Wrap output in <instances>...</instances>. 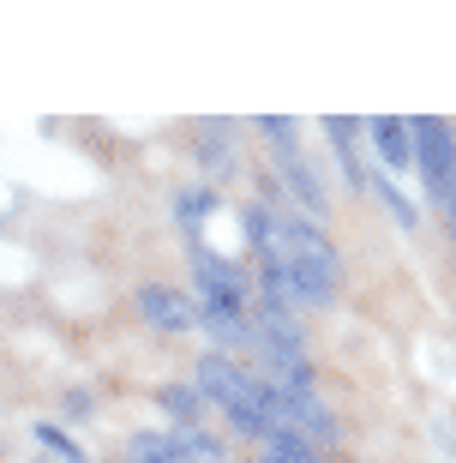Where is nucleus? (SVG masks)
Here are the masks:
<instances>
[{
	"instance_id": "nucleus-2",
	"label": "nucleus",
	"mask_w": 456,
	"mask_h": 463,
	"mask_svg": "<svg viewBox=\"0 0 456 463\" xmlns=\"http://www.w3.org/2000/svg\"><path fill=\"white\" fill-rule=\"evenodd\" d=\"M199 385L210 397H217L222 410H228V421L235 428H247V433H283V421H276V392L271 385H258L247 367H235L228 355H204L199 361Z\"/></svg>"
},
{
	"instance_id": "nucleus-12",
	"label": "nucleus",
	"mask_w": 456,
	"mask_h": 463,
	"mask_svg": "<svg viewBox=\"0 0 456 463\" xmlns=\"http://www.w3.org/2000/svg\"><path fill=\"white\" fill-rule=\"evenodd\" d=\"M444 205H451V223H456V187H451V199H444Z\"/></svg>"
},
{
	"instance_id": "nucleus-11",
	"label": "nucleus",
	"mask_w": 456,
	"mask_h": 463,
	"mask_svg": "<svg viewBox=\"0 0 456 463\" xmlns=\"http://www.w3.org/2000/svg\"><path fill=\"white\" fill-rule=\"evenodd\" d=\"M378 205H390V217H396V223L414 229V205H408V199H403L396 187H390V181H378Z\"/></svg>"
},
{
	"instance_id": "nucleus-3",
	"label": "nucleus",
	"mask_w": 456,
	"mask_h": 463,
	"mask_svg": "<svg viewBox=\"0 0 456 463\" xmlns=\"http://www.w3.org/2000/svg\"><path fill=\"white\" fill-rule=\"evenodd\" d=\"M408 138H414V163L426 169V187H433V199H451L456 187V133H451V120L439 115H421V120H408Z\"/></svg>"
},
{
	"instance_id": "nucleus-1",
	"label": "nucleus",
	"mask_w": 456,
	"mask_h": 463,
	"mask_svg": "<svg viewBox=\"0 0 456 463\" xmlns=\"http://www.w3.org/2000/svg\"><path fill=\"white\" fill-rule=\"evenodd\" d=\"M247 235H253V253L258 265H271L283 277L301 307H324L330 289H337V253L319 229H306L301 217H283L271 205H253L247 211Z\"/></svg>"
},
{
	"instance_id": "nucleus-9",
	"label": "nucleus",
	"mask_w": 456,
	"mask_h": 463,
	"mask_svg": "<svg viewBox=\"0 0 456 463\" xmlns=\"http://www.w3.org/2000/svg\"><path fill=\"white\" fill-rule=\"evenodd\" d=\"M210 217H217V199H210V193H181V223L199 241H204V223H210Z\"/></svg>"
},
{
	"instance_id": "nucleus-4",
	"label": "nucleus",
	"mask_w": 456,
	"mask_h": 463,
	"mask_svg": "<svg viewBox=\"0 0 456 463\" xmlns=\"http://www.w3.org/2000/svg\"><path fill=\"white\" fill-rule=\"evenodd\" d=\"M138 313H144L151 326H163V331H186V326H199V307H192V301H186L181 289H163V283L138 289Z\"/></svg>"
},
{
	"instance_id": "nucleus-10",
	"label": "nucleus",
	"mask_w": 456,
	"mask_h": 463,
	"mask_svg": "<svg viewBox=\"0 0 456 463\" xmlns=\"http://www.w3.org/2000/svg\"><path fill=\"white\" fill-rule=\"evenodd\" d=\"M163 403H169V415H181V421H199V392H186V385H169V392H163Z\"/></svg>"
},
{
	"instance_id": "nucleus-8",
	"label": "nucleus",
	"mask_w": 456,
	"mask_h": 463,
	"mask_svg": "<svg viewBox=\"0 0 456 463\" xmlns=\"http://www.w3.org/2000/svg\"><path fill=\"white\" fill-rule=\"evenodd\" d=\"M133 458L138 463H186V451L174 446V439H163V433H138V439H133Z\"/></svg>"
},
{
	"instance_id": "nucleus-5",
	"label": "nucleus",
	"mask_w": 456,
	"mask_h": 463,
	"mask_svg": "<svg viewBox=\"0 0 456 463\" xmlns=\"http://www.w3.org/2000/svg\"><path fill=\"white\" fill-rule=\"evenodd\" d=\"M367 133H372V145H378V156H385V169H408V163H414V138H408V120L378 115V120H367Z\"/></svg>"
},
{
	"instance_id": "nucleus-7",
	"label": "nucleus",
	"mask_w": 456,
	"mask_h": 463,
	"mask_svg": "<svg viewBox=\"0 0 456 463\" xmlns=\"http://www.w3.org/2000/svg\"><path fill=\"white\" fill-rule=\"evenodd\" d=\"M265 463H324L319 458V446H306L301 433H271V451H265Z\"/></svg>"
},
{
	"instance_id": "nucleus-6",
	"label": "nucleus",
	"mask_w": 456,
	"mask_h": 463,
	"mask_svg": "<svg viewBox=\"0 0 456 463\" xmlns=\"http://www.w3.org/2000/svg\"><path fill=\"white\" fill-rule=\"evenodd\" d=\"M324 133L337 138V163H342V175H349L355 187H367V175H360V156H355V133H360V127H355L349 115H330V120H324Z\"/></svg>"
}]
</instances>
